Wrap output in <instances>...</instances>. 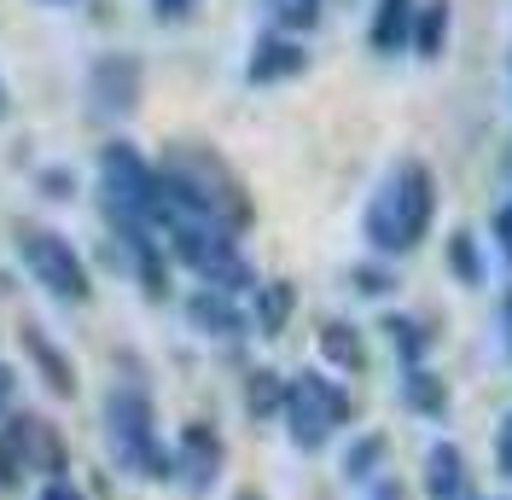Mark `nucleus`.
Listing matches in <instances>:
<instances>
[{"label":"nucleus","instance_id":"nucleus-20","mask_svg":"<svg viewBox=\"0 0 512 500\" xmlns=\"http://www.w3.org/2000/svg\"><path fill=\"white\" fill-rule=\"evenodd\" d=\"M268 12H274V30H286V35H309L320 24V6L326 0H262Z\"/></svg>","mask_w":512,"mask_h":500},{"label":"nucleus","instance_id":"nucleus-5","mask_svg":"<svg viewBox=\"0 0 512 500\" xmlns=\"http://www.w3.org/2000/svg\"><path fill=\"white\" fill-rule=\"evenodd\" d=\"M140 82H146V70L134 53H105L88 70V99H94L99 117H128L140 105Z\"/></svg>","mask_w":512,"mask_h":500},{"label":"nucleus","instance_id":"nucleus-16","mask_svg":"<svg viewBox=\"0 0 512 500\" xmlns=\"http://www.w3.org/2000/svg\"><path fill=\"white\" fill-rule=\"evenodd\" d=\"M187 309H192V320H198L204 332H216V338H233V332L245 326V314L233 309V303H227V291H216V285H204Z\"/></svg>","mask_w":512,"mask_h":500},{"label":"nucleus","instance_id":"nucleus-11","mask_svg":"<svg viewBox=\"0 0 512 500\" xmlns=\"http://www.w3.org/2000/svg\"><path fill=\"white\" fill-rule=\"evenodd\" d=\"M448 30H454V0H419V12H414V47L425 64H437L448 53Z\"/></svg>","mask_w":512,"mask_h":500},{"label":"nucleus","instance_id":"nucleus-21","mask_svg":"<svg viewBox=\"0 0 512 500\" xmlns=\"http://www.w3.org/2000/svg\"><path fill=\"white\" fill-rule=\"evenodd\" d=\"M24 344H30V355L35 361H41V367H47V384H53V390H59V396H70V390H76V384H70V361H64L59 349L47 344V338H41V332H24Z\"/></svg>","mask_w":512,"mask_h":500},{"label":"nucleus","instance_id":"nucleus-2","mask_svg":"<svg viewBox=\"0 0 512 500\" xmlns=\"http://www.w3.org/2000/svg\"><path fill=\"white\" fill-rule=\"evenodd\" d=\"M437 169L425 157H396L390 175L379 181V192L367 198V216H361V233L373 256L396 262V256H414L431 227H437Z\"/></svg>","mask_w":512,"mask_h":500},{"label":"nucleus","instance_id":"nucleus-29","mask_svg":"<svg viewBox=\"0 0 512 500\" xmlns=\"http://www.w3.org/2000/svg\"><path fill=\"white\" fill-rule=\"evenodd\" d=\"M41 6H76V0H41Z\"/></svg>","mask_w":512,"mask_h":500},{"label":"nucleus","instance_id":"nucleus-28","mask_svg":"<svg viewBox=\"0 0 512 500\" xmlns=\"http://www.w3.org/2000/svg\"><path fill=\"white\" fill-rule=\"evenodd\" d=\"M47 500H76V495H70V489H53V495H47Z\"/></svg>","mask_w":512,"mask_h":500},{"label":"nucleus","instance_id":"nucleus-31","mask_svg":"<svg viewBox=\"0 0 512 500\" xmlns=\"http://www.w3.org/2000/svg\"><path fill=\"white\" fill-rule=\"evenodd\" d=\"M0 396H6V373H0Z\"/></svg>","mask_w":512,"mask_h":500},{"label":"nucleus","instance_id":"nucleus-1","mask_svg":"<svg viewBox=\"0 0 512 500\" xmlns=\"http://www.w3.org/2000/svg\"><path fill=\"white\" fill-rule=\"evenodd\" d=\"M158 181H163V210H187V216L210 221V227H222L233 239L256 221V204H251V192H245V181H239L233 163H227L216 146H204V140L169 146L163 163H158Z\"/></svg>","mask_w":512,"mask_h":500},{"label":"nucleus","instance_id":"nucleus-22","mask_svg":"<svg viewBox=\"0 0 512 500\" xmlns=\"http://www.w3.org/2000/svg\"><path fill=\"white\" fill-rule=\"evenodd\" d=\"M350 285L361 291V297H390V291H396V274H390V262L379 256V262H355Z\"/></svg>","mask_w":512,"mask_h":500},{"label":"nucleus","instance_id":"nucleus-12","mask_svg":"<svg viewBox=\"0 0 512 500\" xmlns=\"http://www.w3.org/2000/svg\"><path fill=\"white\" fill-rule=\"evenodd\" d=\"M402 402L419 419H448V378L431 367H402Z\"/></svg>","mask_w":512,"mask_h":500},{"label":"nucleus","instance_id":"nucleus-18","mask_svg":"<svg viewBox=\"0 0 512 500\" xmlns=\"http://www.w3.org/2000/svg\"><path fill=\"white\" fill-rule=\"evenodd\" d=\"M18 442H24V454L41 471H64V442L47 419H18Z\"/></svg>","mask_w":512,"mask_h":500},{"label":"nucleus","instance_id":"nucleus-19","mask_svg":"<svg viewBox=\"0 0 512 500\" xmlns=\"http://www.w3.org/2000/svg\"><path fill=\"white\" fill-rule=\"evenodd\" d=\"M384 460H390V437L384 431H367V437L350 442V454H344V477L350 483H367V477H379Z\"/></svg>","mask_w":512,"mask_h":500},{"label":"nucleus","instance_id":"nucleus-17","mask_svg":"<svg viewBox=\"0 0 512 500\" xmlns=\"http://www.w3.org/2000/svg\"><path fill=\"white\" fill-rule=\"evenodd\" d=\"M286 384L291 378H280L274 367H256V373L245 378V407H251V419H274V413H286Z\"/></svg>","mask_w":512,"mask_h":500},{"label":"nucleus","instance_id":"nucleus-24","mask_svg":"<svg viewBox=\"0 0 512 500\" xmlns=\"http://www.w3.org/2000/svg\"><path fill=\"white\" fill-rule=\"evenodd\" d=\"M152 6H158V18H163V24H175V18H187V12L198 6V0H152Z\"/></svg>","mask_w":512,"mask_h":500},{"label":"nucleus","instance_id":"nucleus-30","mask_svg":"<svg viewBox=\"0 0 512 500\" xmlns=\"http://www.w3.org/2000/svg\"><path fill=\"white\" fill-rule=\"evenodd\" d=\"M0 117H6V82H0Z\"/></svg>","mask_w":512,"mask_h":500},{"label":"nucleus","instance_id":"nucleus-8","mask_svg":"<svg viewBox=\"0 0 512 500\" xmlns=\"http://www.w3.org/2000/svg\"><path fill=\"white\" fill-rule=\"evenodd\" d=\"M414 12H419V0H373V18H367V47H373L379 59L408 53V41H414Z\"/></svg>","mask_w":512,"mask_h":500},{"label":"nucleus","instance_id":"nucleus-27","mask_svg":"<svg viewBox=\"0 0 512 500\" xmlns=\"http://www.w3.org/2000/svg\"><path fill=\"white\" fill-rule=\"evenodd\" d=\"M495 442H512V413L501 419V437H495Z\"/></svg>","mask_w":512,"mask_h":500},{"label":"nucleus","instance_id":"nucleus-10","mask_svg":"<svg viewBox=\"0 0 512 500\" xmlns=\"http://www.w3.org/2000/svg\"><path fill=\"white\" fill-rule=\"evenodd\" d=\"M320 361H332V373H367V338L355 320H320Z\"/></svg>","mask_w":512,"mask_h":500},{"label":"nucleus","instance_id":"nucleus-25","mask_svg":"<svg viewBox=\"0 0 512 500\" xmlns=\"http://www.w3.org/2000/svg\"><path fill=\"white\" fill-rule=\"evenodd\" d=\"M501 344H507V355H512V291L501 297Z\"/></svg>","mask_w":512,"mask_h":500},{"label":"nucleus","instance_id":"nucleus-9","mask_svg":"<svg viewBox=\"0 0 512 500\" xmlns=\"http://www.w3.org/2000/svg\"><path fill=\"white\" fill-rule=\"evenodd\" d=\"M175 471L187 477V489H210L216 483V471H222V437L210 431V425H187V437H181V454H175Z\"/></svg>","mask_w":512,"mask_h":500},{"label":"nucleus","instance_id":"nucleus-32","mask_svg":"<svg viewBox=\"0 0 512 500\" xmlns=\"http://www.w3.org/2000/svg\"><path fill=\"white\" fill-rule=\"evenodd\" d=\"M507 175H512V157H507Z\"/></svg>","mask_w":512,"mask_h":500},{"label":"nucleus","instance_id":"nucleus-6","mask_svg":"<svg viewBox=\"0 0 512 500\" xmlns=\"http://www.w3.org/2000/svg\"><path fill=\"white\" fill-rule=\"evenodd\" d=\"M303 70H309V47L286 30H268L256 35L251 59H245V82L251 88H280V82H297Z\"/></svg>","mask_w":512,"mask_h":500},{"label":"nucleus","instance_id":"nucleus-4","mask_svg":"<svg viewBox=\"0 0 512 500\" xmlns=\"http://www.w3.org/2000/svg\"><path fill=\"white\" fill-rule=\"evenodd\" d=\"M18 250H24V262H30L35 285H47L64 303H82V297H88V268H82V256L70 250V239H59L53 227H24V233H18Z\"/></svg>","mask_w":512,"mask_h":500},{"label":"nucleus","instance_id":"nucleus-7","mask_svg":"<svg viewBox=\"0 0 512 500\" xmlns=\"http://www.w3.org/2000/svg\"><path fill=\"white\" fill-rule=\"evenodd\" d=\"M466 483H472V471H466V454H460V442H431L425 448V460H419V489L425 500H466Z\"/></svg>","mask_w":512,"mask_h":500},{"label":"nucleus","instance_id":"nucleus-14","mask_svg":"<svg viewBox=\"0 0 512 500\" xmlns=\"http://www.w3.org/2000/svg\"><path fill=\"white\" fill-rule=\"evenodd\" d=\"M384 344L402 355V367H425V349H431V332H425V320L419 314H384L379 320Z\"/></svg>","mask_w":512,"mask_h":500},{"label":"nucleus","instance_id":"nucleus-3","mask_svg":"<svg viewBox=\"0 0 512 500\" xmlns=\"http://www.w3.org/2000/svg\"><path fill=\"white\" fill-rule=\"evenodd\" d=\"M355 419V396L326 373H297L286 384V431L303 454H315L332 442V431H344Z\"/></svg>","mask_w":512,"mask_h":500},{"label":"nucleus","instance_id":"nucleus-15","mask_svg":"<svg viewBox=\"0 0 512 500\" xmlns=\"http://www.w3.org/2000/svg\"><path fill=\"white\" fill-rule=\"evenodd\" d=\"M291 309H297L291 280H262L256 285V326H262V338H280L286 320H291Z\"/></svg>","mask_w":512,"mask_h":500},{"label":"nucleus","instance_id":"nucleus-26","mask_svg":"<svg viewBox=\"0 0 512 500\" xmlns=\"http://www.w3.org/2000/svg\"><path fill=\"white\" fill-rule=\"evenodd\" d=\"M495 466H501V477L512 483V442H495Z\"/></svg>","mask_w":512,"mask_h":500},{"label":"nucleus","instance_id":"nucleus-13","mask_svg":"<svg viewBox=\"0 0 512 500\" xmlns=\"http://www.w3.org/2000/svg\"><path fill=\"white\" fill-rule=\"evenodd\" d=\"M443 262H448V274H454V285H483L489 280V262H483V245H478L472 227H454V233L443 239Z\"/></svg>","mask_w":512,"mask_h":500},{"label":"nucleus","instance_id":"nucleus-23","mask_svg":"<svg viewBox=\"0 0 512 500\" xmlns=\"http://www.w3.org/2000/svg\"><path fill=\"white\" fill-rule=\"evenodd\" d=\"M489 233H495V245H501V256H507V268H512V204H501V210H495Z\"/></svg>","mask_w":512,"mask_h":500}]
</instances>
